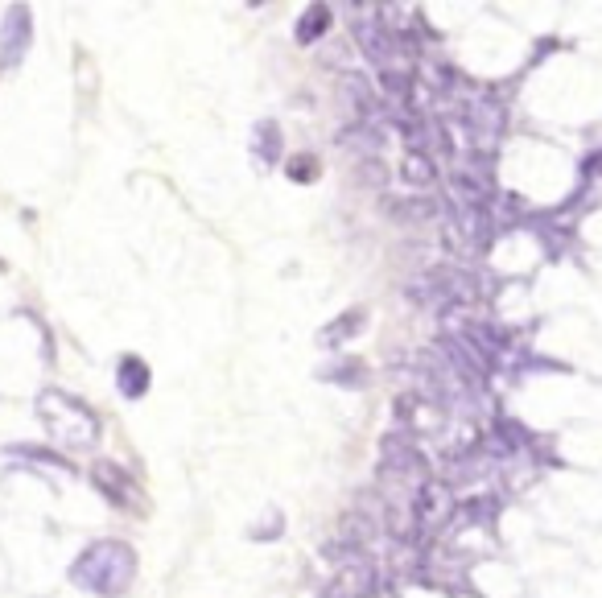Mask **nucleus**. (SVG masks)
<instances>
[{
    "mask_svg": "<svg viewBox=\"0 0 602 598\" xmlns=\"http://www.w3.org/2000/svg\"><path fill=\"white\" fill-rule=\"evenodd\" d=\"M132 574V553L116 541H104V545H91L83 557H79V566H75V582L99 590V594H116L124 590Z\"/></svg>",
    "mask_w": 602,
    "mask_h": 598,
    "instance_id": "obj_1",
    "label": "nucleus"
},
{
    "mask_svg": "<svg viewBox=\"0 0 602 598\" xmlns=\"http://www.w3.org/2000/svg\"><path fill=\"white\" fill-rule=\"evenodd\" d=\"M42 417L50 425L54 442H66V446H91L95 434H99V421L79 401H66L62 392H46L42 396Z\"/></svg>",
    "mask_w": 602,
    "mask_h": 598,
    "instance_id": "obj_2",
    "label": "nucleus"
},
{
    "mask_svg": "<svg viewBox=\"0 0 602 598\" xmlns=\"http://www.w3.org/2000/svg\"><path fill=\"white\" fill-rule=\"evenodd\" d=\"M454 491H450V483L446 479H429L417 495H413V512H417V528H442L450 516H454Z\"/></svg>",
    "mask_w": 602,
    "mask_h": 598,
    "instance_id": "obj_3",
    "label": "nucleus"
},
{
    "mask_svg": "<svg viewBox=\"0 0 602 598\" xmlns=\"http://www.w3.org/2000/svg\"><path fill=\"white\" fill-rule=\"evenodd\" d=\"M372 586H376V570L367 566V561L351 557V561H343V570L330 578L326 598H367V594H372Z\"/></svg>",
    "mask_w": 602,
    "mask_h": 598,
    "instance_id": "obj_4",
    "label": "nucleus"
},
{
    "mask_svg": "<svg viewBox=\"0 0 602 598\" xmlns=\"http://www.w3.org/2000/svg\"><path fill=\"white\" fill-rule=\"evenodd\" d=\"M400 178H405L409 186L433 182V153H425V149H405V153H400Z\"/></svg>",
    "mask_w": 602,
    "mask_h": 598,
    "instance_id": "obj_5",
    "label": "nucleus"
},
{
    "mask_svg": "<svg viewBox=\"0 0 602 598\" xmlns=\"http://www.w3.org/2000/svg\"><path fill=\"white\" fill-rule=\"evenodd\" d=\"M95 483H99V491H108L112 495V500L116 504H124L128 500V475L124 471H116V467H108V462H99V467H95Z\"/></svg>",
    "mask_w": 602,
    "mask_h": 598,
    "instance_id": "obj_6",
    "label": "nucleus"
},
{
    "mask_svg": "<svg viewBox=\"0 0 602 598\" xmlns=\"http://www.w3.org/2000/svg\"><path fill=\"white\" fill-rule=\"evenodd\" d=\"M120 372H124V392H128V396L145 388V363H141V359H124Z\"/></svg>",
    "mask_w": 602,
    "mask_h": 598,
    "instance_id": "obj_7",
    "label": "nucleus"
},
{
    "mask_svg": "<svg viewBox=\"0 0 602 598\" xmlns=\"http://www.w3.org/2000/svg\"><path fill=\"white\" fill-rule=\"evenodd\" d=\"M359 322H363V314H347L339 326H330V330H326V335H322V343H330V339H334V343H339V339H347Z\"/></svg>",
    "mask_w": 602,
    "mask_h": 598,
    "instance_id": "obj_8",
    "label": "nucleus"
},
{
    "mask_svg": "<svg viewBox=\"0 0 602 598\" xmlns=\"http://www.w3.org/2000/svg\"><path fill=\"white\" fill-rule=\"evenodd\" d=\"M359 174H363V182H372V186H384V182H388V170H384L376 157H372V161H363V165H359Z\"/></svg>",
    "mask_w": 602,
    "mask_h": 598,
    "instance_id": "obj_9",
    "label": "nucleus"
},
{
    "mask_svg": "<svg viewBox=\"0 0 602 598\" xmlns=\"http://www.w3.org/2000/svg\"><path fill=\"white\" fill-rule=\"evenodd\" d=\"M289 174H293L297 182H310V174H314V157H301V161H293V165H289Z\"/></svg>",
    "mask_w": 602,
    "mask_h": 598,
    "instance_id": "obj_10",
    "label": "nucleus"
}]
</instances>
